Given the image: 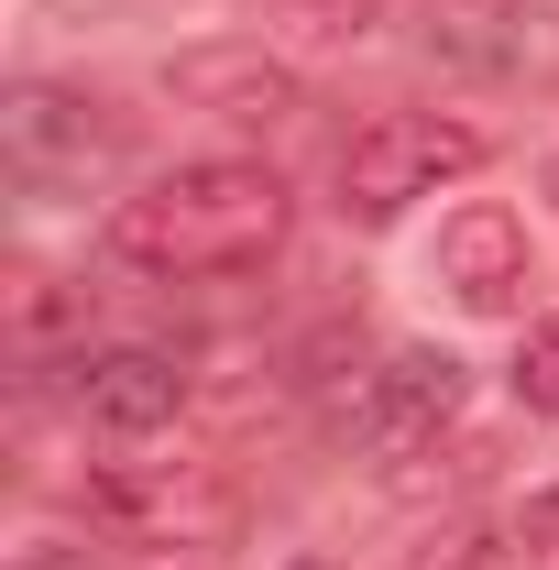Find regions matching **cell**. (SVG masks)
<instances>
[{"mask_svg":"<svg viewBox=\"0 0 559 570\" xmlns=\"http://www.w3.org/2000/svg\"><path fill=\"white\" fill-rule=\"evenodd\" d=\"M0 154H11V187L22 198H88L99 176H121L133 154V121L88 88H56V77H22L0 99Z\"/></svg>","mask_w":559,"mask_h":570,"instance_id":"7a4b0ae2","label":"cell"},{"mask_svg":"<svg viewBox=\"0 0 559 570\" xmlns=\"http://www.w3.org/2000/svg\"><path fill=\"white\" fill-rule=\"evenodd\" d=\"M285 219H296V198H285L275 165L198 154V165L133 187L121 209L99 219V253H110L121 275H154V285H219V275L275 264V253H285Z\"/></svg>","mask_w":559,"mask_h":570,"instance_id":"6da1fadb","label":"cell"},{"mask_svg":"<svg viewBox=\"0 0 559 570\" xmlns=\"http://www.w3.org/2000/svg\"><path fill=\"white\" fill-rule=\"evenodd\" d=\"M296 570H330V560H296Z\"/></svg>","mask_w":559,"mask_h":570,"instance_id":"5bb4252c","label":"cell"},{"mask_svg":"<svg viewBox=\"0 0 559 570\" xmlns=\"http://www.w3.org/2000/svg\"><path fill=\"white\" fill-rule=\"evenodd\" d=\"M516 406H527V417H559V318H538V330L516 341Z\"/></svg>","mask_w":559,"mask_h":570,"instance_id":"8fae6325","label":"cell"},{"mask_svg":"<svg viewBox=\"0 0 559 570\" xmlns=\"http://www.w3.org/2000/svg\"><path fill=\"white\" fill-rule=\"evenodd\" d=\"M165 99L198 110V121H219V132H285L307 110L296 67L264 56V45H176L165 56Z\"/></svg>","mask_w":559,"mask_h":570,"instance_id":"8992f818","label":"cell"},{"mask_svg":"<svg viewBox=\"0 0 559 570\" xmlns=\"http://www.w3.org/2000/svg\"><path fill=\"white\" fill-rule=\"evenodd\" d=\"M428 56L461 77H559V22L549 11H450L428 22Z\"/></svg>","mask_w":559,"mask_h":570,"instance_id":"9c48e42d","label":"cell"},{"mask_svg":"<svg viewBox=\"0 0 559 570\" xmlns=\"http://www.w3.org/2000/svg\"><path fill=\"white\" fill-rule=\"evenodd\" d=\"M527 219L504 209V198H461V209L439 219V285L472 307V318H504L516 296H527Z\"/></svg>","mask_w":559,"mask_h":570,"instance_id":"52a82bcc","label":"cell"},{"mask_svg":"<svg viewBox=\"0 0 559 570\" xmlns=\"http://www.w3.org/2000/svg\"><path fill=\"white\" fill-rule=\"evenodd\" d=\"M450 417H461V362L428 352V341H406V352H384L362 384H351L341 439L362 450V461H418V450H439Z\"/></svg>","mask_w":559,"mask_h":570,"instance_id":"5b68a950","label":"cell"},{"mask_svg":"<svg viewBox=\"0 0 559 570\" xmlns=\"http://www.w3.org/2000/svg\"><path fill=\"white\" fill-rule=\"evenodd\" d=\"M559 527V494L549 504H504V515H461L428 538L418 570H538V538Z\"/></svg>","mask_w":559,"mask_h":570,"instance_id":"30bf717a","label":"cell"},{"mask_svg":"<svg viewBox=\"0 0 559 570\" xmlns=\"http://www.w3.org/2000/svg\"><path fill=\"white\" fill-rule=\"evenodd\" d=\"M493 154V132L472 121H439V110H373L362 132L341 142V209L362 230H384V219H406L428 187H450V176H472Z\"/></svg>","mask_w":559,"mask_h":570,"instance_id":"3957f363","label":"cell"},{"mask_svg":"<svg viewBox=\"0 0 559 570\" xmlns=\"http://www.w3.org/2000/svg\"><path fill=\"white\" fill-rule=\"evenodd\" d=\"M88 527H110L133 549H209L242 527V494L209 461H110V472H88Z\"/></svg>","mask_w":559,"mask_h":570,"instance_id":"277c9868","label":"cell"},{"mask_svg":"<svg viewBox=\"0 0 559 570\" xmlns=\"http://www.w3.org/2000/svg\"><path fill=\"white\" fill-rule=\"evenodd\" d=\"M549 198H559V154H549Z\"/></svg>","mask_w":559,"mask_h":570,"instance_id":"4fadbf2b","label":"cell"},{"mask_svg":"<svg viewBox=\"0 0 559 570\" xmlns=\"http://www.w3.org/2000/svg\"><path fill=\"white\" fill-rule=\"evenodd\" d=\"M22 570H88V560H77V549H33Z\"/></svg>","mask_w":559,"mask_h":570,"instance_id":"7c38bea8","label":"cell"},{"mask_svg":"<svg viewBox=\"0 0 559 570\" xmlns=\"http://www.w3.org/2000/svg\"><path fill=\"white\" fill-rule=\"evenodd\" d=\"M67 406L99 439H154L187 417V373H176V352H88L67 373Z\"/></svg>","mask_w":559,"mask_h":570,"instance_id":"ba28073f","label":"cell"}]
</instances>
